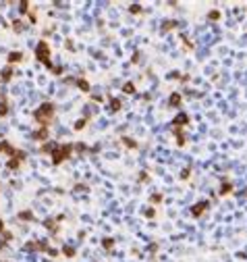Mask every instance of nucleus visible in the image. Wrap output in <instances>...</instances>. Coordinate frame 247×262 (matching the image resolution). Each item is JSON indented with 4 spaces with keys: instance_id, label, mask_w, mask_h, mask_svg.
Masks as SVG:
<instances>
[{
    "instance_id": "obj_16",
    "label": "nucleus",
    "mask_w": 247,
    "mask_h": 262,
    "mask_svg": "<svg viewBox=\"0 0 247 262\" xmlns=\"http://www.w3.org/2000/svg\"><path fill=\"white\" fill-rule=\"evenodd\" d=\"M218 17H220V13H216V11L210 13V19H218Z\"/></svg>"
},
{
    "instance_id": "obj_7",
    "label": "nucleus",
    "mask_w": 247,
    "mask_h": 262,
    "mask_svg": "<svg viewBox=\"0 0 247 262\" xmlns=\"http://www.w3.org/2000/svg\"><path fill=\"white\" fill-rule=\"evenodd\" d=\"M127 94H133V92H135V85H133V83H125V87H123Z\"/></svg>"
},
{
    "instance_id": "obj_5",
    "label": "nucleus",
    "mask_w": 247,
    "mask_h": 262,
    "mask_svg": "<svg viewBox=\"0 0 247 262\" xmlns=\"http://www.w3.org/2000/svg\"><path fill=\"white\" fill-rule=\"evenodd\" d=\"M189 121V119H187V114H179L176 119H174V125H185Z\"/></svg>"
},
{
    "instance_id": "obj_14",
    "label": "nucleus",
    "mask_w": 247,
    "mask_h": 262,
    "mask_svg": "<svg viewBox=\"0 0 247 262\" xmlns=\"http://www.w3.org/2000/svg\"><path fill=\"white\" fill-rule=\"evenodd\" d=\"M64 254H66V256H73L75 250H73V248H64Z\"/></svg>"
},
{
    "instance_id": "obj_8",
    "label": "nucleus",
    "mask_w": 247,
    "mask_h": 262,
    "mask_svg": "<svg viewBox=\"0 0 247 262\" xmlns=\"http://www.w3.org/2000/svg\"><path fill=\"white\" fill-rule=\"evenodd\" d=\"M8 60H11V62H17V60H21V54H19V52H13V54L8 56Z\"/></svg>"
},
{
    "instance_id": "obj_10",
    "label": "nucleus",
    "mask_w": 247,
    "mask_h": 262,
    "mask_svg": "<svg viewBox=\"0 0 247 262\" xmlns=\"http://www.w3.org/2000/svg\"><path fill=\"white\" fill-rule=\"evenodd\" d=\"M46 135H48V131H46V129H42V131H37V133H35V139H44Z\"/></svg>"
},
{
    "instance_id": "obj_17",
    "label": "nucleus",
    "mask_w": 247,
    "mask_h": 262,
    "mask_svg": "<svg viewBox=\"0 0 247 262\" xmlns=\"http://www.w3.org/2000/svg\"><path fill=\"white\" fill-rule=\"evenodd\" d=\"M83 125H85V121H77V123H75V129H81Z\"/></svg>"
},
{
    "instance_id": "obj_11",
    "label": "nucleus",
    "mask_w": 247,
    "mask_h": 262,
    "mask_svg": "<svg viewBox=\"0 0 247 262\" xmlns=\"http://www.w3.org/2000/svg\"><path fill=\"white\" fill-rule=\"evenodd\" d=\"M110 106L114 108V110H119V108H121V100H116V98H114V100L110 102Z\"/></svg>"
},
{
    "instance_id": "obj_3",
    "label": "nucleus",
    "mask_w": 247,
    "mask_h": 262,
    "mask_svg": "<svg viewBox=\"0 0 247 262\" xmlns=\"http://www.w3.org/2000/svg\"><path fill=\"white\" fill-rule=\"evenodd\" d=\"M69 152H71V148H69V146H60V148H54V150H52V154H54V156H52L54 164H60L64 156H69Z\"/></svg>"
},
{
    "instance_id": "obj_1",
    "label": "nucleus",
    "mask_w": 247,
    "mask_h": 262,
    "mask_svg": "<svg viewBox=\"0 0 247 262\" xmlns=\"http://www.w3.org/2000/svg\"><path fill=\"white\" fill-rule=\"evenodd\" d=\"M52 110H54L52 104H42V106L35 110V121H40L42 125H46L50 119H52Z\"/></svg>"
},
{
    "instance_id": "obj_15",
    "label": "nucleus",
    "mask_w": 247,
    "mask_h": 262,
    "mask_svg": "<svg viewBox=\"0 0 247 262\" xmlns=\"http://www.w3.org/2000/svg\"><path fill=\"white\" fill-rule=\"evenodd\" d=\"M229 189H231V183H224V185H222V194H227Z\"/></svg>"
},
{
    "instance_id": "obj_2",
    "label": "nucleus",
    "mask_w": 247,
    "mask_h": 262,
    "mask_svg": "<svg viewBox=\"0 0 247 262\" xmlns=\"http://www.w3.org/2000/svg\"><path fill=\"white\" fill-rule=\"evenodd\" d=\"M35 56H37L44 65H46V67H50V50H48V44H46V42H40V44H37Z\"/></svg>"
},
{
    "instance_id": "obj_12",
    "label": "nucleus",
    "mask_w": 247,
    "mask_h": 262,
    "mask_svg": "<svg viewBox=\"0 0 247 262\" xmlns=\"http://www.w3.org/2000/svg\"><path fill=\"white\" fill-rule=\"evenodd\" d=\"M123 141H125V144H129V148H135V141H131L129 137H123Z\"/></svg>"
},
{
    "instance_id": "obj_6",
    "label": "nucleus",
    "mask_w": 247,
    "mask_h": 262,
    "mask_svg": "<svg viewBox=\"0 0 247 262\" xmlns=\"http://www.w3.org/2000/svg\"><path fill=\"white\" fill-rule=\"evenodd\" d=\"M179 102H181V96H179V94H172V98H170V106H179Z\"/></svg>"
},
{
    "instance_id": "obj_4",
    "label": "nucleus",
    "mask_w": 247,
    "mask_h": 262,
    "mask_svg": "<svg viewBox=\"0 0 247 262\" xmlns=\"http://www.w3.org/2000/svg\"><path fill=\"white\" fill-rule=\"evenodd\" d=\"M208 208V202H201V204H197V206H193V214H195V217H199V214L201 212H204Z\"/></svg>"
},
{
    "instance_id": "obj_18",
    "label": "nucleus",
    "mask_w": 247,
    "mask_h": 262,
    "mask_svg": "<svg viewBox=\"0 0 247 262\" xmlns=\"http://www.w3.org/2000/svg\"><path fill=\"white\" fill-rule=\"evenodd\" d=\"M2 114H6V106H4V104H0V116H2Z\"/></svg>"
},
{
    "instance_id": "obj_13",
    "label": "nucleus",
    "mask_w": 247,
    "mask_h": 262,
    "mask_svg": "<svg viewBox=\"0 0 247 262\" xmlns=\"http://www.w3.org/2000/svg\"><path fill=\"white\" fill-rule=\"evenodd\" d=\"M2 77H4V79L11 77V69H4V71H2Z\"/></svg>"
},
{
    "instance_id": "obj_9",
    "label": "nucleus",
    "mask_w": 247,
    "mask_h": 262,
    "mask_svg": "<svg viewBox=\"0 0 247 262\" xmlns=\"http://www.w3.org/2000/svg\"><path fill=\"white\" fill-rule=\"evenodd\" d=\"M77 85H79L81 89H85V92L89 89V83H87V81H83V79H79V81H77Z\"/></svg>"
}]
</instances>
